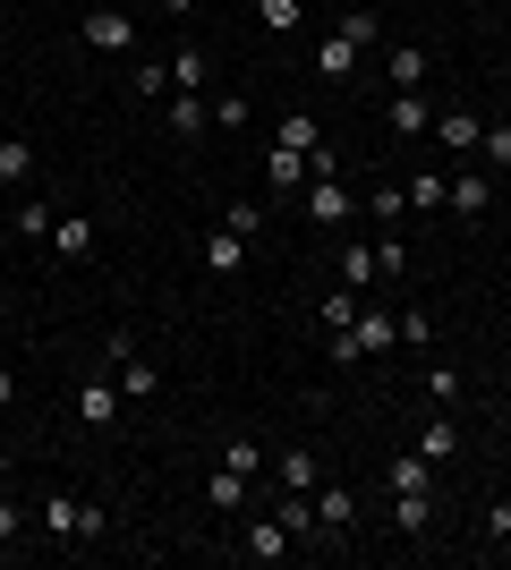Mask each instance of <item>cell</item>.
I'll use <instances>...</instances> for the list:
<instances>
[{
  "label": "cell",
  "instance_id": "d4e9b609",
  "mask_svg": "<svg viewBox=\"0 0 511 570\" xmlns=\"http://www.w3.org/2000/svg\"><path fill=\"white\" fill-rule=\"evenodd\" d=\"M358 289H324V333H350V324H358Z\"/></svg>",
  "mask_w": 511,
  "mask_h": 570
},
{
  "label": "cell",
  "instance_id": "83f0119b",
  "mask_svg": "<svg viewBox=\"0 0 511 570\" xmlns=\"http://www.w3.org/2000/svg\"><path fill=\"white\" fill-rule=\"evenodd\" d=\"M222 469H239V476H256V469H265V452H256V434H230V443H222Z\"/></svg>",
  "mask_w": 511,
  "mask_h": 570
},
{
  "label": "cell",
  "instance_id": "ee69618b",
  "mask_svg": "<svg viewBox=\"0 0 511 570\" xmlns=\"http://www.w3.org/2000/svg\"><path fill=\"white\" fill-rule=\"evenodd\" d=\"M0 476H9V443H0Z\"/></svg>",
  "mask_w": 511,
  "mask_h": 570
},
{
  "label": "cell",
  "instance_id": "ab89813d",
  "mask_svg": "<svg viewBox=\"0 0 511 570\" xmlns=\"http://www.w3.org/2000/svg\"><path fill=\"white\" fill-rule=\"evenodd\" d=\"M18 537H26V511H18L9 494H0V546H18Z\"/></svg>",
  "mask_w": 511,
  "mask_h": 570
},
{
  "label": "cell",
  "instance_id": "ffe728a7",
  "mask_svg": "<svg viewBox=\"0 0 511 570\" xmlns=\"http://www.w3.org/2000/svg\"><path fill=\"white\" fill-rule=\"evenodd\" d=\"M392 528H401V537H426V528H435V502L426 494H392Z\"/></svg>",
  "mask_w": 511,
  "mask_h": 570
},
{
  "label": "cell",
  "instance_id": "d6a6232c",
  "mask_svg": "<svg viewBox=\"0 0 511 570\" xmlns=\"http://www.w3.org/2000/svg\"><path fill=\"white\" fill-rule=\"evenodd\" d=\"M222 230H239V238H256V230H265V205H222Z\"/></svg>",
  "mask_w": 511,
  "mask_h": 570
},
{
  "label": "cell",
  "instance_id": "d590c367",
  "mask_svg": "<svg viewBox=\"0 0 511 570\" xmlns=\"http://www.w3.org/2000/svg\"><path fill=\"white\" fill-rule=\"evenodd\" d=\"M443 188H452L443 170H417V179H410V188H401V196H410V205H443Z\"/></svg>",
  "mask_w": 511,
  "mask_h": 570
},
{
  "label": "cell",
  "instance_id": "836d02e7",
  "mask_svg": "<svg viewBox=\"0 0 511 570\" xmlns=\"http://www.w3.org/2000/svg\"><path fill=\"white\" fill-rule=\"evenodd\" d=\"M375 264H384L392 282H401V273H410V247H401V230H384V238H375Z\"/></svg>",
  "mask_w": 511,
  "mask_h": 570
},
{
  "label": "cell",
  "instance_id": "f1b7e54d",
  "mask_svg": "<svg viewBox=\"0 0 511 570\" xmlns=\"http://www.w3.org/2000/svg\"><path fill=\"white\" fill-rule=\"evenodd\" d=\"M273 188H307V154H282V145H273Z\"/></svg>",
  "mask_w": 511,
  "mask_h": 570
},
{
  "label": "cell",
  "instance_id": "44dd1931",
  "mask_svg": "<svg viewBox=\"0 0 511 570\" xmlns=\"http://www.w3.org/2000/svg\"><path fill=\"white\" fill-rule=\"evenodd\" d=\"M239 264H247V238L239 230H214V238H205V273H239Z\"/></svg>",
  "mask_w": 511,
  "mask_h": 570
},
{
  "label": "cell",
  "instance_id": "484cf974",
  "mask_svg": "<svg viewBox=\"0 0 511 570\" xmlns=\"http://www.w3.org/2000/svg\"><path fill=\"white\" fill-rule=\"evenodd\" d=\"M341 35H350V43H384V18H375V9H358V0H350V9H341Z\"/></svg>",
  "mask_w": 511,
  "mask_h": 570
},
{
  "label": "cell",
  "instance_id": "6da1fadb",
  "mask_svg": "<svg viewBox=\"0 0 511 570\" xmlns=\"http://www.w3.org/2000/svg\"><path fill=\"white\" fill-rule=\"evenodd\" d=\"M384 350H401V324H392L384 307H358L350 333H324V357H333V366H358V357H384Z\"/></svg>",
  "mask_w": 511,
  "mask_h": 570
},
{
  "label": "cell",
  "instance_id": "cb8c5ba5",
  "mask_svg": "<svg viewBox=\"0 0 511 570\" xmlns=\"http://www.w3.org/2000/svg\"><path fill=\"white\" fill-rule=\"evenodd\" d=\"M316 69L333 77V86H341V77H358V43H350V35H333V43L316 51Z\"/></svg>",
  "mask_w": 511,
  "mask_h": 570
},
{
  "label": "cell",
  "instance_id": "8fae6325",
  "mask_svg": "<svg viewBox=\"0 0 511 570\" xmlns=\"http://www.w3.org/2000/svg\"><path fill=\"white\" fill-rule=\"evenodd\" d=\"M384 485H392V494H435V460H426V452H401L384 469Z\"/></svg>",
  "mask_w": 511,
  "mask_h": 570
},
{
  "label": "cell",
  "instance_id": "f35d334b",
  "mask_svg": "<svg viewBox=\"0 0 511 570\" xmlns=\"http://www.w3.org/2000/svg\"><path fill=\"white\" fill-rule=\"evenodd\" d=\"M18 230L26 238H51V205H18Z\"/></svg>",
  "mask_w": 511,
  "mask_h": 570
},
{
  "label": "cell",
  "instance_id": "7402d4cb",
  "mask_svg": "<svg viewBox=\"0 0 511 570\" xmlns=\"http://www.w3.org/2000/svg\"><path fill=\"white\" fill-rule=\"evenodd\" d=\"M256 18H265V35H298V26H307V0H256Z\"/></svg>",
  "mask_w": 511,
  "mask_h": 570
},
{
  "label": "cell",
  "instance_id": "2e32d148",
  "mask_svg": "<svg viewBox=\"0 0 511 570\" xmlns=\"http://www.w3.org/2000/svg\"><path fill=\"white\" fill-rule=\"evenodd\" d=\"M384 69H392V86H401V95H417L435 60H426V51H417V43H392V60H384Z\"/></svg>",
  "mask_w": 511,
  "mask_h": 570
},
{
  "label": "cell",
  "instance_id": "603a6c76",
  "mask_svg": "<svg viewBox=\"0 0 511 570\" xmlns=\"http://www.w3.org/2000/svg\"><path fill=\"white\" fill-rule=\"evenodd\" d=\"M205 502H214V511H239V502H247V476L239 469H214V476H205Z\"/></svg>",
  "mask_w": 511,
  "mask_h": 570
},
{
  "label": "cell",
  "instance_id": "3957f363",
  "mask_svg": "<svg viewBox=\"0 0 511 570\" xmlns=\"http://www.w3.org/2000/svg\"><path fill=\"white\" fill-rule=\"evenodd\" d=\"M69 409H77V426H120V375H111V366H102V375H86Z\"/></svg>",
  "mask_w": 511,
  "mask_h": 570
},
{
  "label": "cell",
  "instance_id": "ac0fdd59",
  "mask_svg": "<svg viewBox=\"0 0 511 570\" xmlns=\"http://www.w3.org/2000/svg\"><path fill=\"white\" fill-rule=\"evenodd\" d=\"M247 553H256V562H282V553H298V546H291L282 520H247Z\"/></svg>",
  "mask_w": 511,
  "mask_h": 570
},
{
  "label": "cell",
  "instance_id": "4316f807",
  "mask_svg": "<svg viewBox=\"0 0 511 570\" xmlns=\"http://www.w3.org/2000/svg\"><path fill=\"white\" fill-rule=\"evenodd\" d=\"M392 128H401V137H426V128H435V111H426L417 95H392Z\"/></svg>",
  "mask_w": 511,
  "mask_h": 570
},
{
  "label": "cell",
  "instance_id": "8992f818",
  "mask_svg": "<svg viewBox=\"0 0 511 570\" xmlns=\"http://www.w3.org/2000/svg\"><path fill=\"white\" fill-rule=\"evenodd\" d=\"M95 247H102L95 214H51V256H60V264H86Z\"/></svg>",
  "mask_w": 511,
  "mask_h": 570
},
{
  "label": "cell",
  "instance_id": "7a4b0ae2",
  "mask_svg": "<svg viewBox=\"0 0 511 570\" xmlns=\"http://www.w3.org/2000/svg\"><path fill=\"white\" fill-rule=\"evenodd\" d=\"M102 366L120 375V401H154V392H163V366H154V357L137 350L128 333H111V341H102Z\"/></svg>",
  "mask_w": 511,
  "mask_h": 570
},
{
  "label": "cell",
  "instance_id": "5b68a950",
  "mask_svg": "<svg viewBox=\"0 0 511 570\" xmlns=\"http://www.w3.org/2000/svg\"><path fill=\"white\" fill-rule=\"evenodd\" d=\"M298 214L316 222V230H341V222L358 214V196L341 188V179H307V205H298Z\"/></svg>",
  "mask_w": 511,
  "mask_h": 570
},
{
  "label": "cell",
  "instance_id": "7bdbcfd3",
  "mask_svg": "<svg viewBox=\"0 0 511 570\" xmlns=\"http://www.w3.org/2000/svg\"><path fill=\"white\" fill-rule=\"evenodd\" d=\"M154 9H170V18H188V0H154Z\"/></svg>",
  "mask_w": 511,
  "mask_h": 570
},
{
  "label": "cell",
  "instance_id": "f546056e",
  "mask_svg": "<svg viewBox=\"0 0 511 570\" xmlns=\"http://www.w3.org/2000/svg\"><path fill=\"white\" fill-rule=\"evenodd\" d=\"M366 205H375V222H384V230H401V214H410V196L392 188V179H384V188H375V196H366Z\"/></svg>",
  "mask_w": 511,
  "mask_h": 570
},
{
  "label": "cell",
  "instance_id": "1f68e13d",
  "mask_svg": "<svg viewBox=\"0 0 511 570\" xmlns=\"http://www.w3.org/2000/svg\"><path fill=\"white\" fill-rule=\"evenodd\" d=\"M478 154H487L494 170H511V128H503V119H487V137H478Z\"/></svg>",
  "mask_w": 511,
  "mask_h": 570
},
{
  "label": "cell",
  "instance_id": "e0dca14e",
  "mask_svg": "<svg viewBox=\"0 0 511 570\" xmlns=\"http://www.w3.org/2000/svg\"><path fill=\"white\" fill-rule=\"evenodd\" d=\"M435 137L452 145V154H478V137H487V119H478V111H443V119H435Z\"/></svg>",
  "mask_w": 511,
  "mask_h": 570
},
{
  "label": "cell",
  "instance_id": "e575fe53",
  "mask_svg": "<svg viewBox=\"0 0 511 570\" xmlns=\"http://www.w3.org/2000/svg\"><path fill=\"white\" fill-rule=\"evenodd\" d=\"M426 341H435V315L410 307V315H401V350H426Z\"/></svg>",
  "mask_w": 511,
  "mask_h": 570
},
{
  "label": "cell",
  "instance_id": "f6af8a7d",
  "mask_svg": "<svg viewBox=\"0 0 511 570\" xmlns=\"http://www.w3.org/2000/svg\"><path fill=\"white\" fill-rule=\"evenodd\" d=\"M247 9H256V0H247Z\"/></svg>",
  "mask_w": 511,
  "mask_h": 570
},
{
  "label": "cell",
  "instance_id": "60d3db41",
  "mask_svg": "<svg viewBox=\"0 0 511 570\" xmlns=\"http://www.w3.org/2000/svg\"><path fill=\"white\" fill-rule=\"evenodd\" d=\"M487 537H494V546H511V502H494V511H487Z\"/></svg>",
  "mask_w": 511,
  "mask_h": 570
},
{
  "label": "cell",
  "instance_id": "52a82bcc",
  "mask_svg": "<svg viewBox=\"0 0 511 570\" xmlns=\"http://www.w3.org/2000/svg\"><path fill=\"white\" fill-rule=\"evenodd\" d=\"M86 51H137V18L128 9H86Z\"/></svg>",
  "mask_w": 511,
  "mask_h": 570
},
{
  "label": "cell",
  "instance_id": "8d00e7d4",
  "mask_svg": "<svg viewBox=\"0 0 511 570\" xmlns=\"http://www.w3.org/2000/svg\"><path fill=\"white\" fill-rule=\"evenodd\" d=\"M426 401H461V375H452V366H426Z\"/></svg>",
  "mask_w": 511,
  "mask_h": 570
},
{
  "label": "cell",
  "instance_id": "74e56055",
  "mask_svg": "<svg viewBox=\"0 0 511 570\" xmlns=\"http://www.w3.org/2000/svg\"><path fill=\"white\" fill-rule=\"evenodd\" d=\"M214 128H247V102L239 95H214Z\"/></svg>",
  "mask_w": 511,
  "mask_h": 570
},
{
  "label": "cell",
  "instance_id": "d6986e66",
  "mask_svg": "<svg viewBox=\"0 0 511 570\" xmlns=\"http://www.w3.org/2000/svg\"><path fill=\"white\" fill-rule=\"evenodd\" d=\"M35 179V145L26 137H0V188H26Z\"/></svg>",
  "mask_w": 511,
  "mask_h": 570
},
{
  "label": "cell",
  "instance_id": "30bf717a",
  "mask_svg": "<svg viewBox=\"0 0 511 570\" xmlns=\"http://www.w3.org/2000/svg\"><path fill=\"white\" fill-rule=\"evenodd\" d=\"M375 282H384V264H375V238H358V247H341V289H358V298H366Z\"/></svg>",
  "mask_w": 511,
  "mask_h": 570
},
{
  "label": "cell",
  "instance_id": "4dcf8cb0",
  "mask_svg": "<svg viewBox=\"0 0 511 570\" xmlns=\"http://www.w3.org/2000/svg\"><path fill=\"white\" fill-rule=\"evenodd\" d=\"M128 86H137V95H170V60H137Z\"/></svg>",
  "mask_w": 511,
  "mask_h": 570
},
{
  "label": "cell",
  "instance_id": "9c48e42d",
  "mask_svg": "<svg viewBox=\"0 0 511 570\" xmlns=\"http://www.w3.org/2000/svg\"><path fill=\"white\" fill-rule=\"evenodd\" d=\"M443 205H452V214H461V222H478V214H487V205H494V179H487V170H461V179L443 188Z\"/></svg>",
  "mask_w": 511,
  "mask_h": 570
},
{
  "label": "cell",
  "instance_id": "9a60e30c",
  "mask_svg": "<svg viewBox=\"0 0 511 570\" xmlns=\"http://www.w3.org/2000/svg\"><path fill=\"white\" fill-rule=\"evenodd\" d=\"M205 77H214V60H205V51H170V95H205Z\"/></svg>",
  "mask_w": 511,
  "mask_h": 570
},
{
  "label": "cell",
  "instance_id": "4fadbf2b",
  "mask_svg": "<svg viewBox=\"0 0 511 570\" xmlns=\"http://www.w3.org/2000/svg\"><path fill=\"white\" fill-rule=\"evenodd\" d=\"M205 128H214V102H205V95H170V137H205Z\"/></svg>",
  "mask_w": 511,
  "mask_h": 570
},
{
  "label": "cell",
  "instance_id": "b9f144b4",
  "mask_svg": "<svg viewBox=\"0 0 511 570\" xmlns=\"http://www.w3.org/2000/svg\"><path fill=\"white\" fill-rule=\"evenodd\" d=\"M9 401H18V375H9V366H0V409H9Z\"/></svg>",
  "mask_w": 511,
  "mask_h": 570
},
{
  "label": "cell",
  "instance_id": "5bb4252c",
  "mask_svg": "<svg viewBox=\"0 0 511 570\" xmlns=\"http://www.w3.org/2000/svg\"><path fill=\"white\" fill-rule=\"evenodd\" d=\"M273 145H282V154H316V145H324L316 111H282V128H273Z\"/></svg>",
  "mask_w": 511,
  "mask_h": 570
},
{
  "label": "cell",
  "instance_id": "7c38bea8",
  "mask_svg": "<svg viewBox=\"0 0 511 570\" xmlns=\"http://www.w3.org/2000/svg\"><path fill=\"white\" fill-rule=\"evenodd\" d=\"M417 452L435 460V469H443V460H461V417H426V426H417Z\"/></svg>",
  "mask_w": 511,
  "mask_h": 570
},
{
  "label": "cell",
  "instance_id": "277c9868",
  "mask_svg": "<svg viewBox=\"0 0 511 570\" xmlns=\"http://www.w3.org/2000/svg\"><path fill=\"white\" fill-rule=\"evenodd\" d=\"M316 537L324 546H341V537H350V528H358V494H350V485H316Z\"/></svg>",
  "mask_w": 511,
  "mask_h": 570
},
{
  "label": "cell",
  "instance_id": "ba28073f",
  "mask_svg": "<svg viewBox=\"0 0 511 570\" xmlns=\"http://www.w3.org/2000/svg\"><path fill=\"white\" fill-rule=\"evenodd\" d=\"M273 485H282V494H316L324 476H316V452H307V443H291V452L273 460Z\"/></svg>",
  "mask_w": 511,
  "mask_h": 570
}]
</instances>
